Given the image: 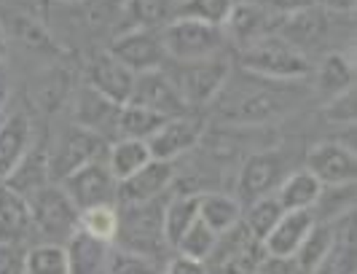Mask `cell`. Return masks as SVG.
I'll return each instance as SVG.
<instances>
[{
  "label": "cell",
  "mask_w": 357,
  "mask_h": 274,
  "mask_svg": "<svg viewBox=\"0 0 357 274\" xmlns=\"http://www.w3.org/2000/svg\"><path fill=\"white\" fill-rule=\"evenodd\" d=\"M264 86L248 91H236L231 100L220 108V119L229 124H266L280 119L282 113L296 108V102L304 97L301 81L293 84H277V81H264Z\"/></svg>",
  "instance_id": "6da1fadb"
},
{
  "label": "cell",
  "mask_w": 357,
  "mask_h": 274,
  "mask_svg": "<svg viewBox=\"0 0 357 274\" xmlns=\"http://www.w3.org/2000/svg\"><path fill=\"white\" fill-rule=\"evenodd\" d=\"M239 65H242V70H248L255 78L277 81V84L304 81L306 75L312 73L309 56L293 46H287L285 40H280L277 36L261 38L252 46L242 49Z\"/></svg>",
  "instance_id": "7a4b0ae2"
},
{
  "label": "cell",
  "mask_w": 357,
  "mask_h": 274,
  "mask_svg": "<svg viewBox=\"0 0 357 274\" xmlns=\"http://www.w3.org/2000/svg\"><path fill=\"white\" fill-rule=\"evenodd\" d=\"M121 223H119V237L116 242L121 245V250L135 253V256L153 258L164 242V201L153 199L145 204H119Z\"/></svg>",
  "instance_id": "3957f363"
},
{
  "label": "cell",
  "mask_w": 357,
  "mask_h": 274,
  "mask_svg": "<svg viewBox=\"0 0 357 274\" xmlns=\"http://www.w3.org/2000/svg\"><path fill=\"white\" fill-rule=\"evenodd\" d=\"M161 43H164L167 59H175L180 65V62H199V59L220 56L226 46V36H223V27L175 17L161 30Z\"/></svg>",
  "instance_id": "277c9868"
},
{
  "label": "cell",
  "mask_w": 357,
  "mask_h": 274,
  "mask_svg": "<svg viewBox=\"0 0 357 274\" xmlns=\"http://www.w3.org/2000/svg\"><path fill=\"white\" fill-rule=\"evenodd\" d=\"M229 73H231L229 62L223 56H213V59H199V62H180L167 75L172 78L175 89L188 108H202L223 94L229 84Z\"/></svg>",
  "instance_id": "5b68a950"
},
{
  "label": "cell",
  "mask_w": 357,
  "mask_h": 274,
  "mask_svg": "<svg viewBox=\"0 0 357 274\" xmlns=\"http://www.w3.org/2000/svg\"><path fill=\"white\" fill-rule=\"evenodd\" d=\"M30 204V218H33V229H38L49 242L62 245L59 239H68L78 231V207L65 194V188L59 183H49L33 197H27Z\"/></svg>",
  "instance_id": "8992f818"
},
{
  "label": "cell",
  "mask_w": 357,
  "mask_h": 274,
  "mask_svg": "<svg viewBox=\"0 0 357 274\" xmlns=\"http://www.w3.org/2000/svg\"><path fill=\"white\" fill-rule=\"evenodd\" d=\"M105 153H107L105 137H100V135H94L89 129L73 124V127H68L59 135V140L54 143V148H49L52 181L54 183L65 181L75 169L105 159Z\"/></svg>",
  "instance_id": "52a82bcc"
},
{
  "label": "cell",
  "mask_w": 357,
  "mask_h": 274,
  "mask_svg": "<svg viewBox=\"0 0 357 274\" xmlns=\"http://www.w3.org/2000/svg\"><path fill=\"white\" fill-rule=\"evenodd\" d=\"M65 194L73 199L78 210H86L94 204H119V181L107 169L105 159L75 169L65 181H59Z\"/></svg>",
  "instance_id": "ba28073f"
},
{
  "label": "cell",
  "mask_w": 357,
  "mask_h": 274,
  "mask_svg": "<svg viewBox=\"0 0 357 274\" xmlns=\"http://www.w3.org/2000/svg\"><path fill=\"white\" fill-rule=\"evenodd\" d=\"M306 169L320 181L322 188L352 185L357 175L355 151H352V146L339 143V140L317 143L306 153Z\"/></svg>",
  "instance_id": "9c48e42d"
},
{
  "label": "cell",
  "mask_w": 357,
  "mask_h": 274,
  "mask_svg": "<svg viewBox=\"0 0 357 274\" xmlns=\"http://www.w3.org/2000/svg\"><path fill=\"white\" fill-rule=\"evenodd\" d=\"M107 52L135 75L161 70V62L167 59L164 43H161V30H143V27L126 30L124 36L113 40V46Z\"/></svg>",
  "instance_id": "30bf717a"
},
{
  "label": "cell",
  "mask_w": 357,
  "mask_h": 274,
  "mask_svg": "<svg viewBox=\"0 0 357 274\" xmlns=\"http://www.w3.org/2000/svg\"><path fill=\"white\" fill-rule=\"evenodd\" d=\"M287 159L277 151V148H268V151H258L250 153L245 159V165L239 169V178H236V191L242 199H258V197H268L277 191V185L282 183V178L287 175Z\"/></svg>",
  "instance_id": "8fae6325"
},
{
  "label": "cell",
  "mask_w": 357,
  "mask_h": 274,
  "mask_svg": "<svg viewBox=\"0 0 357 274\" xmlns=\"http://www.w3.org/2000/svg\"><path fill=\"white\" fill-rule=\"evenodd\" d=\"M204 137V121L199 116H178V119H167L148 140L145 146L151 151V159L156 162H175L178 156L188 153L191 148L199 146V140Z\"/></svg>",
  "instance_id": "7c38bea8"
},
{
  "label": "cell",
  "mask_w": 357,
  "mask_h": 274,
  "mask_svg": "<svg viewBox=\"0 0 357 274\" xmlns=\"http://www.w3.org/2000/svg\"><path fill=\"white\" fill-rule=\"evenodd\" d=\"M129 102L153 110L164 119H178V116L188 113V105L183 102V97H180L175 84H172V78L164 70L135 75V86H132V94H129Z\"/></svg>",
  "instance_id": "4fadbf2b"
},
{
  "label": "cell",
  "mask_w": 357,
  "mask_h": 274,
  "mask_svg": "<svg viewBox=\"0 0 357 274\" xmlns=\"http://www.w3.org/2000/svg\"><path fill=\"white\" fill-rule=\"evenodd\" d=\"M271 33H274V14L268 11L266 6H261L258 0L234 3L231 14L223 24L226 40H231L239 52L252 46L255 40L271 36Z\"/></svg>",
  "instance_id": "5bb4252c"
},
{
  "label": "cell",
  "mask_w": 357,
  "mask_h": 274,
  "mask_svg": "<svg viewBox=\"0 0 357 274\" xmlns=\"http://www.w3.org/2000/svg\"><path fill=\"white\" fill-rule=\"evenodd\" d=\"M172 181H175V165L151 159L132 178L119 183V204L126 207V204H145V201L161 199L169 191Z\"/></svg>",
  "instance_id": "9a60e30c"
},
{
  "label": "cell",
  "mask_w": 357,
  "mask_h": 274,
  "mask_svg": "<svg viewBox=\"0 0 357 274\" xmlns=\"http://www.w3.org/2000/svg\"><path fill=\"white\" fill-rule=\"evenodd\" d=\"M36 143V129L27 110H14L0 119V183L6 181Z\"/></svg>",
  "instance_id": "2e32d148"
},
{
  "label": "cell",
  "mask_w": 357,
  "mask_h": 274,
  "mask_svg": "<svg viewBox=\"0 0 357 274\" xmlns=\"http://www.w3.org/2000/svg\"><path fill=\"white\" fill-rule=\"evenodd\" d=\"M280 40H285L287 46L304 52L309 46H317L322 38L328 36V14H322L317 6H309L304 11L285 14V17H274V33Z\"/></svg>",
  "instance_id": "e0dca14e"
},
{
  "label": "cell",
  "mask_w": 357,
  "mask_h": 274,
  "mask_svg": "<svg viewBox=\"0 0 357 274\" xmlns=\"http://www.w3.org/2000/svg\"><path fill=\"white\" fill-rule=\"evenodd\" d=\"M86 86H91L94 91H100L102 97H107L116 105H126L129 94L135 86V73L124 68L110 52L97 54L89 62V81Z\"/></svg>",
  "instance_id": "ac0fdd59"
},
{
  "label": "cell",
  "mask_w": 357,
  "mask_h": 274,
  "mask_svg": "<svg viewBox=\"0 0 357 274\" xmlns=\"http://www.w3.org/2000/svg\"><path fill=\"white\" fill-rule=\"evenodd\" d=\"M119 110L121 105L110 102L107 97H102L100 91H94L91 86H84L75 97V108H73V119L75 124L84 129H89L100 137H110L116 135L119 127Z\"/></svg>",
  "instance_id": "d6986e66"
},
{
  "label": "cell",
  "mask_w": 357,
  "mask_h": 274,
  "mask_svg": "<svg viewBox=\"0 0 357 274\" xmlns=\"http://www.w3.org/2000/svg\"><path fill=\"white\" fill-rule=\"evenodd\" d=\"M317 223L312 210H296V213H282V218L277 220V226L268 231L264 239L268 256L274 258H290L296 256V250L301 248L304 237L312 231V226Z\"/></svg>",
  "instance_id": "ffe728a7"
},
{
  "label": "cell",
  "mask_w": 357,
  "mask_h": 274,
  "mask_svg": "<svg viewBox=\"0 0 357 274\" xmlns=\"http://www.w3.org/2000/svg\"><path fill=\"white\" fill-rule=\"evenodd\" d=\"M3 183H6L11 191L22 194L24 199L33 197L36 191H40L43 185L54 183L52 169H49V148L43 146V143H33V148L24 153V159L14 167V172Z\"/></svg>",
  "instance_id": "44dd1931"
},
{
  "label": "cell",
  "mask_w": 357,
  "mask_h": 274,
  "mask_svg": "<svg viewBox=\"0 0 357 274\" xmlns=\"http://www.w3.org/2000/svg\"><path fill=\"white\" fill-rule=\"evenodd\" d=\"M322 194L320 181L309 172V169H296L287 172L282 183L274 191V199L280 201V207L285 213H296V210H312L317 207V199Z\"/></svg>",
  "instance_id": "7402d4cb"
},
{
  "label": "cell",
  "mask_w": 357,
  "mask_h": 274,
  "mask_svg": "<svg viewBox=\"0 0 357 274\" xmlns=\"http://www.w3.org/2000/svg\"><path fill=\"white\" fill-rule=\"evenodd\" d=\"M33 218H30V204L27 199L11 191L6 183H0V242L19 245L30 234Z\"/></svg>",
  "instance_id": "603a6c76"
},
{
  "label": "cell",
  "mask_w": 357,
  "mask_h": 274,
  "mask_svg": "<svg viewBox=\"0 0 357 274\" xmlns=\"http://www.w3.org/2000/svg\"><path fill=\"white\" fill-rule=\"evenodd\" d=\"M314 89L325 94L328 100L355 89V62H352V56L344 54V52H331L314 73Z\"/></svg>",
  "instance_id": "cb8c5ba5"
},
{
  "label": "cell",
  "mask_w": 357,
  "mask_h": 274,
  "mask_svg": "<svg viewBox=\"0 0 357 274\" xmlns=\"http://www.w3.org/2000/svg\"><path fill=\"white\" fill-rule=\"evenodd\" d=\"M68 256V274H100L107 266V245L86 237L84 231H75L65 242Z\"/></svg>",
  "instance_id": "d4e9b609"
},
{
  "label": "cell",
  "mask_w": 357,
  "mask_h": 274,
  "mask_svg": "<svg viewBox=\"0 0 357 274\" xmlns=\"http://www.w3.org/2000/svg\"><path fill=\"white\" fill-rule=\"evenodd\" d=\"M199 220L215 234H226L242 223V204L229 194H199Z\"/></svg>",
  "instance_id": "484cf974"
},
{
  "label": "cell",
  "mask_w": 357,
  "mask_h": 274,
  "mask_svg": "<svg viewBox=\"0 0 357 274\" xmlns=\"http://www.w3.org/2000/svg\"><path fill=\"white\" fill-rule=\"evenodd\" d=\"M151 162V151L145 146V140H132V137H119L107 146L105 165L113 172V178L121 183L132 178L137 169H143Z\"/></svg>",
  "instance_id": "4316f807"
},
{
  "label": "cell",
  "mask_w": 357,
  "mask_h": 274,
  "mask_svg": "<svg viewBox=\"0 0 357 274\" xmlns=\"http://www.w3.org/2000/svg\"><path fill=\"white\" fill-rule=\"evenodd\" d=\"M199 220V194H178L164 201V242L175 248L180 237Z\"/></svg>",
  "instance_id": "83f0119b"
},
{
  "label": "cell",
  "mask_w": 357,
  "mask_h": 274,
  "mask_svg": "<svg viewBox=\"0 0 357 274\" xmlns=\"http://www.w3.org/2000/svg\"><path fill=\"white\" fill-rule=\"evenodd\" d=\"M119 223L121 213L119 204H94L86 210H78V231H84L86 237L113 245L119 237Z\"/></svg>",
  "instance_id": "f1b7e54d"
},
{
  "label": "cell",
  "mask_w": 357,
  "mask_h": 274,
  "mask_svg": "<svg viewBox=\"0 0 357 274\" xmlns=\"http://www.w3.org/2000/svg\"><path fill=\"white\" fill-rule=\"evenodd\" d=\"M126 17L135 27L143 30H164L178 17V0H129Z\"/></svg>",
  "instance_id": "f546056e"
},
{
  "label": "cell",
  "mask_w": 357,
  "mask_h": 274,
  "mask_svg": "<svg viewBox=\"0 0 357 274\" xmlns=\"http://www.w3.org/2000/svg\"><path fill=\"white\" fill-rule=\"evenodd\" d=\"M164 121H167V119L159 116V113L126 102V105H121V110H119L116 135H119V137H132V140H148Z\"/></svg>",
  "instance_id": "4dcf8cb0"
},
{
  "label": "cell",
  "mask_w": 357,
  "mask_h": 274,
  "mask_svg": "<svg viewBox=\"0 0 357 274\" xmlns=\"http://www.w3.org/2000/svg\"><path fill=\"white\" fill-rule=\"evenodd\" d=\"M282 207H280V201L274 199V194H268V197H258V199H252L248 204V210H242V226L250 231L255 239H264L268 237V231L277 226V220L282 218Z\"/></svg>",
  "instance_id": "1f68e13d"
},
{
  "label": "cell",
  "mask_w": 357,
  "mask_h": 274,
  "mask_svg": "<svg viewBox=\"0 0 357 274\" xmlns=\"http://www.w3.org/2000/svg\"><path fill=\"white\" fill-rule=\"evenodd\" d=\"M331 250H333V229H331V223H314L293 258L309 272V269H314L317 264H322L325 258L331 256Z\"/></svg>",
  "instance_id": "d6a6232c"
},
{
  "label": "cell",
  "mask_w": 357,
  "mask_h": 274,
  "mask_svg": "<svg viewBox=\"0 0 357 274\" xmlns=\"http://www.w3.org/2000/svg\"><path fill=\"white\" fill-rule=\"evenodd\" d=\"M24 274H68L65 245L43 242L24 253Z\"/></svg>",
  "instance_id": "836d02e7"
},
{
  "label": "cell",
  "mask_w": 357,
  "mask_h": 274,
  "mask_svg": "<svg viewBox=\"0 0 357 274\" xmlns=\"http://www.w3.org/2000/svg\"><path fill=\"white\" fill-rule=\"evenodd\" d=\"M234 0H178V17L223 27L231 14Z\"/></svg>",
  "instance_id": "e575fe53"
},
{
  "label": "cell",
  "mask_w": 357,
  "mask_h": 274,
  "mask_svg": "<svg viewBox=\"0 0 357 274\" xmlns=\"http://www.w3.org/2000/svg\"><path fill=\"white\" fill-rule=\"evenodd\" d=\"M215 242H218V234H215L213 229H207L202 220H197V223H194V226L180 237V242L175 245V248H178L180 256L194 258V261L207 264L210 256H213V250H215Z\"/></svg>",
  "instance_id": "d590c367"
},
{
  "label": "cell",
  "mask_w": 357,
  "mask_h": 274,
  "mask_svg": "<svg viewBox=\"0 0 357 274\" xmlns=\"http://www.w3.org/2000/svg\"><path fill=\"white\" fill-rule=\"evenodd\" d=\"M105 274H159V269L153 266V261L145 256H135V253H126L119 250L116 256L107 258Z\"/></svg>",
  "instance_id": "8d00e7d4"
},
{
  "label": "cell",
  "mask_w": 357,
  "mask_h": 274,
  "mask_svg": "<svg viewBox=\"0 0 357 274\" xmlns=\"http://www.w3.org/2000/svg\"><path fill=\"white\" fill-rule=\"evenodd\" d=\"M325 121L339 124V127H352L355 124V89L344 91L339 97H331L322 108Z\"/></svg>",
  "instance_id": "74e56055"
},
{
  "label": "cell",
  "mask_w": 357,
  "mask_h": 274,
  "mask_svg": "<svg viewBox=\"0 0 357 274\" xmlns=\"http://www.w3.org/2000/svg\"><path fill=\"white\" fill-rule=\"evenodd\" d=\"M17 38L24 46H36V49L52 46V43H49V36L38 27L33 19H24V17H19V22H17Z\"/></svg>",
  "instance_id": "f35d334b"
},
{
  "label": "cell",
  "mask_w": 357,
  "mask_h": 274,
  "mask_svg": "<svg viewBox=\"0 0 357 274\" xmlns=\"http://www.w3.org/2000/svg\"><path fill=\"white\" fill-rule=\"evenodd\" d=\"M0 274H24V253L19 245L0 242Z\"/></svg>",
  "instance_id": "ab89813d"
},
{
  "label": "cell",
  "mask_w": 357,
  "mask_h": 274,
  "mask_svg": "<svg viewBox=\"0 0 357 274\" xmlns=\"http://www.w3.org/2000/svg\"><path fill=\"white\" fill-rule=\"evenodd\" d=\"M258 274H309L296 261V258H274V256H266V261H264V266H261V272Z\"/></svg>",
  "instance_id": "60d3db41"
},
{
  "label": "cell",
  "mask_w": 357,
  "mask_h": 274,
  "mask_svg": "<svg viewBox=\"0 0 357 274\" xmlns=\"http://www.w3.org/2000/svg\"><path fill=\"white\" fill-rule=\"evenodd\" d=\"M164 274H207V264L194 261V258H185L178 253V256L164 266Z\"/></svg>",
  "instance_id": "b9f144b4"
},
{
  "label": "cell",
  "mask_w": 357,
  "mask_h": 274,
  "mask_svg": "<svg viewBox=\"0 0 357 274\" xmlns=\"http://www.w3.org/2000/svg\"><path fill=\"white\" fill-rule=\"evenodd\" d=\"M309 6H314L312 0H266V8L274 17H285V14H296L304 11Z\"/></svg>",
  "instance_id": "7bdbcfd3"
},
{
  "label": "cell",
  "mask_w": 357,
  "mask_h": 274,
  "mask_svg": "<svg viewBox=\"0 0 357 274\" xmlns=\"http://www.w3.org/2000/svg\"><path fill=\"white\" fill-rule=\"evenodd\" d=\"M322 14H339V17H347L355 11L357 0H312Z\"/></svg>",
  "instance_id": "ee69618b"
},
{
  "label": "cell",
  "mask_w": 357,
  "mask_h": 274,
  "mask_svg": "<svg viewBox=\"0 0 357 274\" xmlns=\"http://www.w3.org/2000/svg\"><path fill=\"white\" fill-rule=\"evenodd\" d=\"M11 100V70L6 62H0V119L6 113V105Z\"/></svg>",
  "instance_id": "f6af8a7d"
},
{
  "label": "cell",
  "mask_w": 357,
  "mask_h": 274,
  "mask_svg": "<svg viewBox=\"0 0 357 274\" xmlns=\"http://www.w3.org/2000/svg\"><path fill=\"white\" fill-rule=\"evenodd\" d=\"M309 274H339V272H336V266L331 264V258H325V261L317 264L314 269H309Z\"/></svg>",
  "instance_id": "bcb514c9"
},
{
  "label": "cell",
  "mask_w": 357,
  "mask_h": 274,
  "mask_svg": "<svg viewBox=\"0 0 357 274\" xmlns=\"http://www.w3.org/2000/svg\"><path fill=\"white\" fill-rule=\"evenodd\" d=\"M6 56H8V33L0 24V62H6Z\"/></svg>",
  "instance_id": "7dc6e473"
},
{
  "label": "cell",
  "mask_w": 357,
  "mask_h": 274,
  "mask_svg": "<svg viewBox=\"0 0 357 274\" xmlns=\"http://www.w3.org/2000/svg\"><path fill=\"white\" fill-rule=\"evenodd\" d=\"M234 3H250V0H234Z\"/></svg>",
  "instance_id": "c3c4849f"
}]
</instances>
